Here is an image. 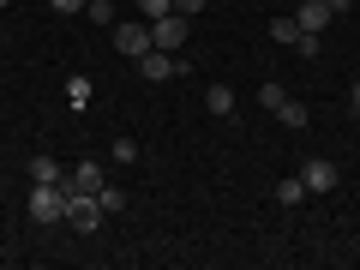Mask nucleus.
<instances>
[{
    "label": "nucleus",
    "instance_id": "nucleus-1",
    "mask_svg": "<svg viewBox=\"0 0 360 270\" xmlns=\"http://www.w3.org/2000/svg\"><path fill=\"white\" fill-rule=\"evenodd\" d=\"M66 210H72V193L66 186H49V180H30V222H66Z\"/></svg>",
    "mask_w": 360,
    "mask_h": 270
},
{
    "label": "nucleus",
    "instance_id": "nucleus-2",
    "mask_svg": "<svg viewBox=\"0 0 360 270\" xmlns=\"http://www.w3.org/2000/svg\"><path fill=\"white\" fill-rule=\"evenodd\" d=\"M300 180H307L312 198H324V193H336V186H342V168H336L330 156H307V162H300Z\"/></svg>",
    "mask_w": 360,
    "mask_h": 270
},
{
    "label": "nucleus",
    "instance_id": "nucleus-3",
    "mask_svg": "<svg viewBox=\"0 0 360 270\" xmlns=\"http://www.w3.org/2000/svg\"><path fill=\"white\" fill-rule=\"evenodd\" d=\"M186 37H193V18H180V13H168V18H156V25H150V42H156V49H168V54L186 49Z\"/></svg>",
    "mask_w": 360,
    "mask_h": 270
},
{
    "label": "nucleus",
    "instance_id": "nucleus-4",
    "mask_svg": "<svg viewBox=\"0 0 360 270\" xmlns=\"http://www.w3.org/2000/svg\"><path fill=\"white\" fill-rule=\"evenodd\" d=\"M66 193H72V186H66ZM103 217H108V210L96 205V193H72V210H66V222H72L78 234H96V229H103Z\"/></svg>",
    "mask_w": 360,
    "mask_h": 270
},
{
    "label": "nucleus",
    "instance_id": "nucleus-5",
    "mask_svg": "<svg viewBox=\"0 0 360 270\" xmlns=\"http://www.w3.org/2000/svg\"><path fill=\"white\" fill-rule=\"evenodd\" d=\"M174 72H186V60H180V54H168V49L139 54V78H144V84H162V78H174Z\"/></svg>",
    "mask_w": 360,
    "mask_h": 270
},
{
    "label": "nucleus",
    "instance_id": "nucleus-6",
    "mask_svg": "<svg viewBox=\"0 0 360 270\" xmlns=\"http://www.w3.org/2000/svg\"><path fill=\"white\" fill-rule=\"evenodd\" d=\"M115 49L120 54H132V60H139V54H150L156 42H150V25H144V18H127V25H115Z\"/></svg>",
    "mask_w": 360,
    "mask_h": 270
},
{
    "label": "nucleus",
    "instance_id": "nucleus-7",
    "mask_svg": "<svg viewBox=\"0 0 360 270\" xmlns=\"http://www.w3.org/2000/svg\"><path fill=\"white\" fill-rule=\"evenodd\" d=\"M66 186H72V193H103L108 174H103V162H90V156H84V162L72 168V180H66Z\"/></svg>",
    "mask_w": 360,
    "mask_h": 270
},
{
    "label": "nucleus",
    "instance_id": "nucleus-8",
    "mask_svg": "<svg viewBox=\"0 0 360 270\" xmlns=\"http://www.w3.org/2000/svg\"><path fill=\"white\" fill-rule=\"evenodd\" d=\"M330 18H336V13L324 6V0H300V6H295V25H300V30H312V37H319Z\"/></svg>",
    "mask_w": 360,
    "mask_h": 270
},
{
    "label": "nucleus",
    "instance_id": "nucleus-9",
    "mask_svg": "<svg viewBox=\"0 0 360 270\" xmlns=\"http://www.w3.org/2000/svg\"><path fill=\"white\" fill-rule=\"evenodd\" d=\"M205 115L234 120V90H229V84H205Z\"/></svg>",
    "mask_w": 360,
    "mask_h": 270
},
{
    "label": "nucleus",
    "instance_id": "nucleus-10",
    "mask_svg": "<svg viewBox=\"0 0 360 270\" xmlns=\"http://www.w3.org/2000/svg\"><path fill=\"white\" fill-rule=\"evenodd\" d=\"M270 115L283 120V127H288V132H300V127H307V120H312V115H307V103H295V96H283V103L270 108Z\"/></svg>",
    "mask_w": 360,
    "mask_h": 270
},
{
    "label": "nucleus",
    "instance_id": "nucleus-11",
    "mask_svg": "<svg viewBox=\"0 0 360 270\" xmlns=\"http://www.w3.org/2000/svg\"><path fill=\"white\" fill-rule=\"evenodd\" d=\"M30 180H49V186H66L72 174H66V168L54 162V156H30Z\"/></svg>",
    "mask_w": 360,
    "mask_h": 270
},
{
    "label": "nucleus",
    "instance_id": "nucleus-12",
    "mask_svg": "<svg viewBox=\"0 0 360 270\" xmlns=\"http://www.w3.org/2000/svg\"><path fill=\"white\" fill-rule=\"evenodd\" d=\"M307 180H300V174H288V180H276V205H307Z\"/></svg>",
    "mask_w": 360,
    "mask_h": 270
},
{
    "label": "nucleus",
    "instance_id": "nucleus-13",
    "mask_svg": "<svg viewBox=\"0 0 360 270\" xmlns=\"http://www.w3.org/2000/svg\"><path fill=\"white\" fill-rule=\"evenodd\" d=\"M66 103H72V108H84V103H90V78H84V72L66 78Z\"/></svg>",
    "mask_w": 360,
    "mask_h": 270
},
{
    "label": "nucleus",
    "instance_id": "nucleus-14",
    "mask_svg": "<svg viewBox=\"0 0 360 270\" xmlns=\"http://www.w3.org/2000/svg\"><path fill=\"white\" fill-rule=\"evenodd\" d=\"M84 18L90 25H115V0H84Z\"/></svg>",
    "mask_w": 360,
    "mask_h": 270
},
{
    "label": "nucleus",
    "instance_id": "nucleus-15",
    "mask_svg": "<svg viewBox=\"0 0 360 270\" xmlns=\"http://www.w3.org/2000/svg\"><path fill=\"white\" fill-rule=\"evenodd\" d=\"M174 13V0H139V18L144 25H156V18H168Z\"/></svg>",
    "mask_w": 360,
    "mask_h": 270
},
{
    "label": "nucleus",
    "instance_id": "nucleus-16",
    "mask_svg": "<svg viewBox=\"0 0 360 270\" xmlns=\"http://www.w3.org/2000/svg\"><path fill=\"white\" fill-rule=\"evenodd\" d=\"M270 37H276V42H300V25H295V13H288V18H270Z\"/></svg>",
    "mask_w": 360,
    "mask_h": 270
},
{
    "label": "nucleus",
    "instance_id": "nucleus-17",
    "mask_svg": "<svg viewBox=\"0 0 360 270\" xmlns=\"http://www.w3.org/2000/svg\"><path fill=\"white\" fill-rule=\"evenodd\" d=\"M96 205H103V210H108V217H115V210H127V193H120V186H115V180H108V186H103V193H96Z\"/></svg>",
    "mask_w": 360,
    "mask_h": 270
},
{
    "label": "nucleus",
    "instance_id": "nucleus-18",
    "mask_svg": "<svg viewBox=\"0 0 360 270\" xmlns=\"http://www.w3.org/2000/svg\"><path fill=\"white\" fill-rule=\"evenodd\" d=\"M108 156H115V162H127V168H132V162H139L144 150H139V139H115V150H108Z\"/></svg>",
    "mask_w": 360,
    "mask_h": 270
},
{
    "label": "nucleus",
    "instance_id": "nucleus-19",
    "mask_svg": "<svg viewBox=\"0 0 360 270\" xmlns=\"http://www.w3.org/2000/svg\"><path fill=\"white\" fill-rule=\"evenodd\" d=\"M174 13H180V18H193V13H205V0H174Z\"/></svg>",
    "mask_w": 360,
    "mask_h": 270
},
{
    "label": "nucleus",
    "instance_id": "nucleus-20",
    "mask_svg": "<svg viewBox=\"0 0 360 270\" xmlns=\"http://www.w3.org/2000/svg\"><path fill=\"white\" fill-rule=\"evenodd\" d=\"M49 13H84V0H49Z\"/></svg>",
    "mask_w": 360,
    "mask_h": 270
},
{
    "label": "nucleus",
    "instance_id": "nucleus-21",
    "mask_svg": "<svg viewBox=\"0 0 360 270\" xmlns=\"http://www.w3.org/2000/svg\"><path fill=\"white\" fill-rule=\"evenodd\" d=\"M348 108H354V115H360V78H354V84H348Z\"/></svg>",
    "mask_w": 360,
    "mask_h": 270
},
{
    "label": "nucleus",
    "instance_id": "nucleus-22",
    "mask_svg": "<svg viewBox=\"0 0 360 270\" xmlns=\"http://www.w3.org/2000/svg\"><path fill=\"white\" fill-rule=\"evenodd\" d=\"M324 6H330V13H348V6H354V0H324Z\"/></svg>",
    "mask_w": 360,
    "mask_h": 270
},
{
    "label": "nucleus",
    "instance_id": "nucleus-23",
    "mask_svg": "<svg viewBox=\"0 0 360 270\" xmlns=\"http://www.w3.org/2000/svg\"><path fill=\"white\" fill-rule=\"evenodd\" d=\"M6 6H13V0H0V13H6Z\"/></svg>",
    "mask_w": 360,
    "mask_h": 270
}]
</instances>
